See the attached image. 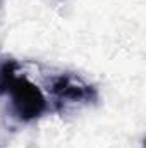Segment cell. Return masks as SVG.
I'll list each match as a JSON object with an SVG mask.
<instances>
[{"mask_svg": "<svg viewBox=\"0 0 146 148\" xmlns=\"http://www.w3.org/2000/svg\"><path fill=\"white\" fill-rule=\"evenodd\" d=\"M48 91L57 105L89 103L96 100V90L77 74L60 73L48 79Z\"/></svg>", "mask_w": 146, "mask_h": 148, "instance_id": "obj_2", "label": "cell"}, {"mask_svg": "<svg viewBox=\"0 0 146 148\" xmlns=\"http://www.w3.org/2000/svg\"><path fill=\"white\" fill-rule=\"evenodd\" d=\"M0 97L9 102L10 112L21 122L36 121L48 110V102L40 86L21 73L14 60L0 66Z\"/></svg>", "mask_w": 146, "mask_h": 148, "instance_id": "obj_1", "label": "cell"}]
</instances>
